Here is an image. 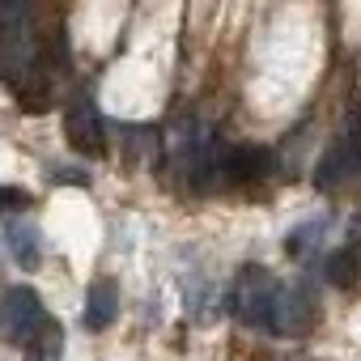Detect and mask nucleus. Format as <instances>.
Instances as JSON below:
<instances>
[{
    "mask_svg": "<svg viewBox=\"0 0 361 361\" xmlns=\"http://www.w3.org/2000/svg\"><path fill=\"white\" fill-rule=\"evenodd\" d=\"M234 314L251 331H289V289L264 264H247L234 281Z\"/></svg>",
    "mask_w": 361,
    "mask_h": 361,
    "instance_id": "f257e3e1",
    "label": "nucleus"
},
{
    "mask_svg": "<svg viewBox=\"0 0 361 361\" xmlns=\"http://www.w3.org/2000/svg\"><path fill=\"white\" fill-rule=\"evenodd\" d=\"M47 323H51L47 306L30 285H13L5 298H0V336L9 344H30Z\"/></svg>",
    "mask_w": 361,
    "mask_h": 361,
    "instance_id": "f03ea898",
    "label": "nucleus"
},
{
    "mask_svg": "<svg viewBox=\"0 0 361 361\" xmlns=\"http://www.w3.org/2000/svg\"><path fill=\"white\" fill-rule=\"evenodd\" d=\"M64 136L85 157H102L106 153V128H102V115H98V106L90 98H77L64 111Z\"/></svg>",
    "mask_w": 361,
    "mask_h": 361,
    "instance_id": "7ed1b4c3",
    "label": "nucleus"
},
{
    "mask_svg": "<svg viewBox=\"0 0 361 361\" xmlns=\"http://www.w3.org/2000/svg\"><path fill=\"white\" fill-rule=\"evenodd\" d=\"M119 314V285L111 276H98L85 293V327L90 331H106Z\"/></svg>",
    "mask_w": 361,
    "mask_h": 361,
    "instance_id": "20e7f679",
    "label": "nucleus"
},
{
    "mask_svg": "<svg viewBox=\"0 0 361 361\" xmlns=\"http://www.w3.org/2000/svg\"><path fill=\"white\" fill-rule=\"evenodd\" d=\"M272 170V153L268 149H255V145H243V149H230L226 153V178L234 183H247V178H259Z\"/></svg>",
    "mask_w": 361,
    "mask_h": 361,
    "instance_id": "39448f33",
    "label": "nucleus"
},
{
    "mask_svg": "<svg viewBox=\"0 0 361 361\" xmlns=\"http://www.w3.org/2000/svg\"><path fill=\"white\" fill-rule=\"evenodd\" d=\"M5 238H9V251H13V259L22 268H39V259H43V234H39V226L18 221V226H9Z\"/></svg>",
    "mask_w": 361,
    "mask_h": 361,
    "instance_id": "423d86ee",
    "label": "nucleus"
},
{
    "mask_svg": "<svg viewBox=\"0 0 361 361\" xmlns=\"http://www.w3.org/2000/svg\"><path fill=\"white\" fill-rule=\"evenodd\" d=\"M357 272H361V255H357L353 243L327 259V276H331V285H340V289H353V285H357Z\"/></svg>",
    "mask_w": 361,
    "mask_h": 361,
    "instance_id": "0eeeda50",
    "label": "nucleus"
},
{
    "mask_svg": "<svg viewBox=\"0 0 361 361\" xmlns=\"http://www.w3.org/2000/svg\"><path fill=\"white\" fill-rule=\"evenodd\" d=\"M60 348H64V340H60V323L51 319V323L26 344V361H60Z\"/></svg>",
    "mask_w": 361,
    "mask_h": 361,
    "instance_id": "6e6552de",
    "label": "nucleus"
},
{
    "mask_svg": "<svg viewBox=\"0 0 361 361\" xmlns=\"http://www.w3.org/2000/svg\"><path fill=\"white\" fill-rule=\"evenodd\" d=\"M30 204V192L22 188H9V183H0V213H22Z\"/></svg>",
    "mask_w": 361,
    "mask_h": 361,
    "instance_id": "1a4fd4ad",
    "label": "nucleus"
}]
</instances>
